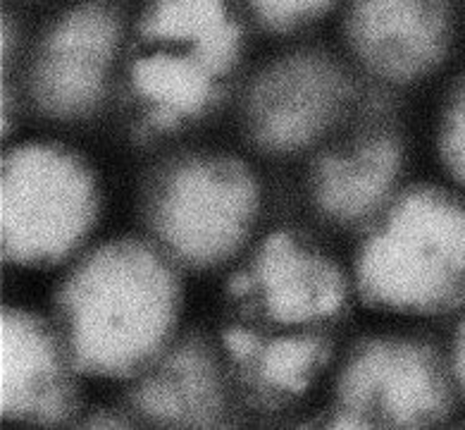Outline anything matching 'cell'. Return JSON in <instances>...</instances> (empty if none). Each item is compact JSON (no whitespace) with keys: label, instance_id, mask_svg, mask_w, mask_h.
Returning <instances> with one entry per match:
<instances>
[{"label":"cell","instance_id":"6da1fadb","mask_svg":"<svg viewBox=\"0 0 465 430\" xmlns=\"http://www.w3.org/2000/svg\"><path fill=\"white\" fill-rule=\"evenodd\" d=\"M55 304L58 330L79 373L129 380L177 340L182 285L165 251L117 237L79 258Z\"/></svg>","mask_w":465,"mask_h":430},{"label":"cell","instance_id":"7a4b0ae2","mask_svg":"<svg viewBox=\"0 0 465 430\" xmlns=\"http://www.w3.org/2000/svg\"><path fill=\"white\" fill-rule=\"evenodd\" d=\"M363 304L399 315H440L465 302V201L415 185L370 223L353 261Z\"/></svg>","mask_w":465,"mask_h":430},{"label":"cell","instance_id":"3957f363","mask_svg":"<svg viewBox=\"0 0 465 430\" xmlns=\"http://www.w3.org/2000/svg\"><path fill=\"white\" fill-rule=\"evenodd\" d=\"M242 58V26L227 0H155L127 63L132 101L153 129L208 115Z\"/></svg>","mask_w":465,"mask_h":430},{"label":"cell","instance_id":"277c9868","mask_svg":"<svg viewBox=\"0 0 465 430\" xmlns=\"http://www.w3.org/2000/svg\"><path fill=\"white\" fill-rule=\"evenodd\" d=\"M101 218L94 167L63 144L7 148L0 170V245L7 264L51 268L89 242Z\"/></svg>","mask_w":465,"mask_h":430},{"label":"cell","instance_id":"5b68a950","mask_svg":"<svg viewBox=\"0 0 465 430\" xmlns=\"http://www.w3.org/2000/svg\"><path fill=\"white\" fill-rule=\"evenodd\" d=\"M261 213V185L242 158L198 151L167 163L148 186L146 223L174 264L211 270L246 246Z\"/></svg>","mask_w":465,"mask_h":430},{"label":"cell","instance_id":"8992f818","mask_svg":"<svg viewBox=\"0 0 465 430\" xmlns=\"http://www.w3.org/2000/svg\"><path fill=\"white\" fill-rule=\"evenodd\" d=\"M451 405L440 354L406 335H375L358 342L339 368L327 428H430Z\"/></svg>","mask_w":465,"mask_h":430},{"label":"cell","instance_id":"52a82bcc","mask_svg":"<svg viewBox=\"0 0 465 430\" xmlns=\"http://www.w3.org/2000/svg\"><path fill=\"white\" fill-rule=\"evenodd\" d=\"M349 289L344 270L287 230L262 239L230 285L246 314L272 325L262 333H327V325L344 314Z\"/></svg>","mask_w":465,"mask_h":430},{"label":"cell","instance_id":"ba28073f","mask_svg":"<svg viewBox=\"0 0 465 430\" xmlns=\"http://www.w3.org/2000/svg\"><path fill=\"white\" fill-rule=\"evenodd\" d=\"M349 94L346 72L322 53H293L270 63L243 103L251 142L265 154L306 151L334 127Z\"/></svg>","mask_w":465,"mask_h":430},{"label":"cell","instance_id":"9c48e42d","mask_svg":"<svg viewBox=\"0 0 465 430\" xmlns=\"http://www.w3.org/2000/svg\"><path fill=\"white\" fill-rule=\"evenodd\" d=\"M120 55V22L105 5L72 10L45 34L29 65V96L51 120L94 115Z\"/></svg>","mask_w":465,"mask_h":430},{"label":"cell","instance_id":"30bf717a","mask_svg":"<svg viewBox=\"0 0 465 430\" xmlns=\"http://www.w3.org/2000/svg\"><path fill=\"white\" fill-rule=\"evenodd\" d=\"M77 375L60 330L26 308H3L0 416L25 425L67 424L79 409Z\"/></svg>","mask_w":465,"mask_h":430},{"label":"cell","instance_id":"8fae6325","mask_svg":"<svg viewBox=\"0 0 465 430\" xmlns=\"http://www.w3.org/2000/svg\"><path fill=\"white\" fill-rule=\"evenodd\" d=\"M346 39L365 70L411 84L441 65L449 48L446 0H353Z\"/></svg>","mask_w":465,"mask_h":430},{"label":"cell","instance_id":"7c38bea8","mask_svg":"<svg viewBox=\"0 0 465 430\" xmlns=\"http://www.w3.org/2000/svg\"><path fill=\"white\" fill-rule=\"evenodd\" d=\"M129 395L136 416L165 428H213L227 411L223 364L196 335L174 340L136 375Z\"/></svg>","mask_w":465,"mask_h":430},{"label":"cell","instance_id":"4fadbf2b","mask_svg":"<svg viewBox=\"0 0 465 430\" xmlns=\"http://www.w3.org/2000/svg\"><path fill=\"white\" fill-rule=\"evenodd\" d=\"M403 170L399 136L377 132L327 151L312 163L311 201L325 220L341 227L372 223L396 196Z\"/></svg>","mask_w":465,"mask_h":430},{"label":"cell","instance_id":"5bb4252c","mask_svg":"<svg viewBox=\"0 0 465 430\" xmlns=\"http://www.w3.org/2000/svg\"><path fill=\"white\" fill-rule=\"evenodd\" d=\"M223 349L246 387L262 399L306 395L331 359L330 333H258L243 325L223 330Z\"/></svg>","mask_w":465,"mask_h":430},{"label":"cell","instance_id":"9a60e30c","mask_svg":"<svg viewBox=\"0 0 465 430\" xmlns=\"http://www.w3.org/2000/svg\"><path fill=\"white\" fill-rule=\"evenodd\" d=\"M437 148L444 170L456 185L465 186V75L444 103L437 132Z\"/></svg>","mask_w":465,"mask_h":430},{"label":"cell","instance_id":"2e32d148","mask_svg":"<svg viewBox=\"0 0 465 430\" xmlns=\"http://www.w3.org/2000/svg\"><path fill=\"white\" fill-rule=\"evenodd\" d=\"M253 13L272 32H292L325 15L334 0H249Z\"/></svg>","mask_w":465,"mask_h":430},{"label":"cell","instance_id":"e0dca14e","mask_svg":"<svg viewBox=\"0 0 465 430\" xmlns=\"http://www.w3.org/2000/svg\"><path fill=\"white\" fill-rule=\"evenodd\" d=\"M451 371L459 380V385L465 390V321L459 325V333H456V340H453Z\"/></svg>","mask_w":465,"mask_h":430},{"label":"cell","instance_id":"ac0fdd59","mask_svg":"<svg viewBox=\"0 0 465 430\" xmlns=\"http://www.w3.org/2000/svg\"><path fill=\"white\" fill-rule=\"evenodd\" d=\"M127 418L120 416H91L86 428H127Z\"/></svg>","mask_w":465,"mask_h":430}]
</instances>
